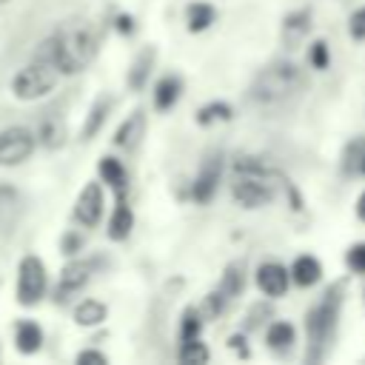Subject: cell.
<instances>
[{
	"instance_id": "4fadbf2b",
	"label": "cell",
	"mask_w": 365,
	"mask_h": 365,
	"mask_svg": "<svg viewBox=\"0 0 365 365\" xmlns=\"http://www.w3.org/2000/svg\"><path fill=\"white\" fill-rule=\"evenodd\" d=\"M88 262H71L63 268V277H60V294H71V291H80L88 279Z\"/></svg>"
},
{
	"instance_id": "f546056e",
	"label": "cell",
	"mask_w": 365,
	"mask_h": 365,
	"mask_svg": "<svg viewBox=\"0 0 365 365\" xmlns=\"http://www.w3.org/2000/svg\"><path fill=\"white\" fill-rule=\"evenodd\" d=\"M197 331H200V322H197V317L188 311V314H185V322H182V339H194Z\"/></svg>"
},
{
	"instance_id": "1f68e13d",
	"label": "cell",
	"mask_w": 365,
	"mask_h": 365,
	"mask_svg": "<svg viewBox=\"0 0 365 365\" xmlns=\"http://www.w3.org/2000/svg\"><path fill=\"white\" fill-rule=\"evenodd\" d=\"M356 217L359 220H365V191L359 194V200H356Z\"/></svg>"
},
{
	"instance_id": "7402d4cb",
	"label": "cell",
	"mask_w": 365,
	"mask_h": 365,
	"mask_svg": "<svg viewBox=\"0 0 365 365\" xmlns=\"http://www.w3.org/2000/svg\"><path fill=\"white\" fill-rule=\"evenodd\" d=\"M211 20H214V9H211V6H205V3H194V6L188 9V29H191V31H202V29H208Z\"/></svg>"
},
{
	"instance_id": "d6a6232c",
	"label": "cell",
	"mask_w": 365,
	"mask_h": 365,
	"mask_svg": "<svg viewBox=\"0 0 365 365\" xmlns=\"http://www.w3.org/2000/svg\"><path fill=\"white\" fill-rule=\"evenodd\" d=\"M362 171H365V157H362Z\"/></svg>"
},
{
	"instance_id": "9c48e42d",
	"label": "cell",
	"mask_w": 365,
	"mask_h": 365,
	"mask_svg": "<svg viewBox=\"0 0 365 365\" xmlns=\"http://www.w3.org/2000/svg\"><path fill=\"white\" fill-rule=\"evenodd\" d=\"M288 277H291V271H285L279 262H265V265H259V271H257V285H259L268 297H279V294H285V288H288Z\"/></svg>"
},
{
	"instance_id": "cb8c5ba5",
	"label": "cell",
	"mask_w": 365,
	"mask_h": 365,
	"mask_svg": "<svg viewBox=\"0 0 365 365\" xmlns=\"http://www.w3.org/2000/svg\"><path fill=\"white\" fill-rule=\"evenodd\" d=\"M305 31H308V14H305V11L291 14V17L285 20V37H288L291 43H294V40H299Z\"/></svg>"
},
{
	"instance_id": "30bf717a",
	"label": "cell",
	"mask_w": 365,
	"mask_h": 365,
	"mask_svg": "<svg viewBox=\"0 0 365 365\" xmlns=\"http://www.w3.org/2000/svg\"><path fill=\"white\" fill-rule=\"evenodd\" d=\"M143 128H145V117H143V111H134L120 128H117V137H114V143L120 145V148H134L137 145V140L143 137Z\"/></svg>"
},
{
	"instance_id": "e0dca14e",
	"label": "cell",
	"mask_w": 365,
	"mask_h": 365,
	"mask_svg": "<svg viewBox=\"0 0 365 365\" xmlns=\"http://www.w3.org/2000/svg\"><path fill=\"white\" fill-rule=\"evenodd\" d=\"M177 97H180V80H177V77H163V80L157 83V88H154V103H157V108H171V106L177 103Z\"/></svg>"
},
{
	"instance_id": "8fae6325",
	"label": "cell",
	"mask_w": 365,
	"mask_h": 365,
	"mask_svg": "<svg viewBox=\"0 0 365 365\" xmlns=\"http://www.w3.org/2000/svg\"><path fill=\"white\" fill-rule=\"evenodd\" d=\"M291 277H294L297 285L308 288V285L319 282V277H322V265H319L317 257H297V262H294V268H291Z\"/></svg>"
},
{
	"instance_id": "5b68a950",
	"label": "cell",
	"mask_w": 365,
	"mask_h": 365,
	"mask_svg": "<svg viewBox=\"0 0 365 365\" xmlns=\"http://www.w3.org/2000/svg\"><path fill=\"white\" fill-rule=\"evenodd\" d=\"M37 137L23 128V125H11L0 131V165H20L31 157Z\"/></svg>"
},
{
	"instance_id": "52a82bcc",
	"label": "cell",
	"mask_w": 365,
	"mask_h": 365,
	"mask_svg": "<svg viewBox=\"0 0 365 365\" xmlns=\"http://www.w3.org/2000/svg\"><path fill=\"white\" fill-rule=\"evenodd\" d=\"M74 214H77V220H80L83 225H88V228L100 222V217H103V188H100V182H88V185L80 191L77 205H74Z\"/></svg>"
},
{
	"instance_id": "7a4b0ae2",
	"label": "cell",
	"mask_w": 365,
	"mask_h": 365,
	"mask_svg": "<svg viewBox=\"0 0 365 365\" xmlns=\"http://www.w3.org/2000/svg\"><path fill=\"white\" fill-rule=\"evenodd\" d=\"M299 88H302V71L294 63H274L265 71H259L257 80L251 83V100L257 106L274 108L294 100Z\"/></svg>"
},
{
	"instance_id": "484cf974",
	"label": "cell",
	"mask_w": 365,
	"mask_h": 365,
	"mask_svg": "<svg viewBox=\"0 0 365 365\" xmlns=\"http://www.w3.org/2000/svg\"><path fill=\"white\" fill-rule=\"evenodd\" d=\"M225 120L228 117V106L225 103H214V106H205L202 114H200V123H211V120Z\"/></svg>"
},
{
	"instance_id": "8992f818",
	"label": "cell",
	"mask_w": 365,
	"mask_h": 365,
	"mask_svg": "<svg viewBox=\"0 0 365 365\" xmlns=\"http://www.w3.org/2000/svg\"><path fill=\"white\" fill-rule=\"evenodd\" d=\"M274 197L271 185L262 180V171H242V177L234 182V200L245 208H259L268 205Z\"/></svg>"
},
{
	"instance_id": "7c38bea8",
	"label": "cell",
	"mask_w": 365,
	"mask_h": 365,
	"mask_svg": "<svg viewBox=\"0 0 365 365\" xmlns=\"http://www.w3.org/2000/svg\"><path fill=\"white\" fill-rule=\"evenodd\" d=\"M217 180H220V163H208L200 171L197 182H194V200L197 202H208L211 194H214V188H217Z\"/></svg>"
},
{
	"instance_id": "4316f807",
	"label": "cell",
	"mask_w": 365,
	"mask_h": 365,
	"mask_svg": "<svg viewBox=\"0 0 365 365\" xmlns=\"http://www.w3.org/2000/svg\"><path fill=\"white\" fill-rule=\"evenodd\" d=\"M351 37L354 40H365V6L351 14Z\"/></svg>"
},
{
	"instance_id": "f1b7e54d",
	"label": "cell",
	"mask_w": 365,
	"mask_h": 365,
	"mask_svg": "<svg viewBox=\"0 0 365 365\" xmlns=\"http://www.w3.org/2000/svg\"><path fill=\"white\" fill-rule=\"evenodd\" d=\"M311 63H314V68H325L328 66V48H325L322 40L311 46Z\"/></svg>"
},
{
	"instance_id": "83f0119b",
	"label": "cell",
	"mask_w": 365,
	"mask_h": 365,
	"mask_svg": "<svg viewBox=\"0 0 365 365\" xmlns=\"http://www.w3.org/2000/svg\"><path fill=\"white\" fill-rule=\"evenodd\" d=\"M348 265H351L354 271H362V274H365V242H359V245H354V248L348 251Z\"/></svg>"
},
{
	"instance_id": "2e32d148",
	"label": "cell",
	"mask_w": 365,
	"mask_h": 365,
	"mask_svg": "<svg viewBox=\"0 0 365 365\" xmlns=\"http://www.w3.org/2000/svg\"><path fill=\"white\" fill-rule=\"evenodd\" d=\"M131 225H134L131 208H128L125 202H117V208H114V214H111V222H108V234H111L114 240H123V237H128Z\"/></svg>"
},
{
	"instance_id": "603a6c76",
	"label": "cell",
	"mask_w": 365,
	"mask_h": 365,
	"mask_svg": "<svg viewBox=\"0 0 365 365\" xmlns=\"http://www.w3.org/2000/svg\"><path fill=\"white\" fill-rule=\"evenodd\" d=\"M108 100H97L94 103V108H91V117H88V123H86V128H83V137L88 140V137H94L97 134V128L103 125V120H106V111H108Z\"/></svg>"
},
{
	"instance_id": "d6986e66",
	"label": "cell",
	"mask_w": 365,
	"mask_h": 365,
	"mask_svg": "<svg viewBox=\"0 0 365 365\" xmlns=\"http://www.w3.org/2000/svg\"><path fill=\"white\" fill-rule=\"evenodd\" d=\"M265 339H268V345L277 348V351L291 348V342H294V325H288V322H274V325L268 328Z\"/></svg>"
},
{
	"instance_id": "d4e9b609",
	"label": "cell",
	"mask_w": 365,
	"mask_h": 365,
	"mask_svg": "<svg viewBox=\"0 0 365 365\" xmlns=\"http://www.w3.org/2000/svg\"><path fill=\"white\" fill-rule=\"evenodd\" d=\"M240 291H242V271H240V268H228L220 294L228 299V297H234V294H240Z\"/></svg>"
},
{
	"instance_id": "9a60e30c",
	"label": "cell",
	"mask_w": 365,
	"mask_h": 365,
	"mask_svg": "<svg viewBox=\"0 0 365 365\" xmlns=\"http://www.w3.org/2000/svg\"><path fill=\"white\" fill-rule=\"evenodd\" d=\"M106 305L103 302H97V299H83L77 308H74V319H77V325H100L103 319H106Z\"/></svg>"
},
{
	"instance_id": "ffe728a7",
	"label": "cell",
	"mask_w": 365,
	"mask_h": 365,
	"mask_svg": "<svg viewBox=\"0 0 365 365\" xmlns=\"http://www.w3.org/2000/svg\"><path fill=\"white\" fill-rule=\"evenodd\" d=\"M20 211V197L14 188L0 185V225H6L9 220H14V214Z\"/></svg>"
},
{
	"instance_id": "ba28073f",
	"label": "cell",
	"mask_w": 365,
	"mask_h": 365,
	"mask_svg": "<svg viewBox=\"0 0 365 365\" xmlns=\"http://www.w3.org/2000/svg\"><path fill=\"white\" fill-rule=\"evenodd\" d=\"M334 317H336V299H331V294L308 314V334L317 339V342H322L328 334H331V328H334Z\"/></svg>"
},
{
	"instance_id": "277c9868",
	"label": "cell",
	"mask_w": 365,
	"mask_h": 365,
	"mask_svg": "<svg viewBox=\"0 0 365 365\" xmlns=\"http://www.w3.org/2000/svg\"><path fill=\"white\" fill-rule=\"evenodd\" d=\"M46 265L37 257H23L20 271H17V302L20 305H34L46 294Z\"/></svg>"
},
{
	"instance_id": "5bb4252c",
	"label": "cell",
	"mask_w": 365,
	"mask_h": 365,
	"mask_svg": "<svg viewBox=\"0 0 365 365\" xmlns=\"http://www.w3.org/2000/svg\"><path fill=\"white\" fill-rule=\"evenodd\" d=\"M14 342H17V351H23V354H34L37 348H40V342H43V331H40V325H34V322H20L17 325V331H14Z\"/></svg>"
},
{
	"instance_id": "6da1fadb",
	"label": "cell",
	"mask_w": 365,
	"mask_h": 365,
	"mask_svg": "<svg viewBox=\"0 0 365 365\" xmlns=\"http://www.w3.org/2000/svg\"><path fill=\"white\" fill-rule=\"evenodd\" d=\"M97 54V34L86 23L63 26L54 37H48L37 57H48L60 74H77L83 71Z\"/></svg>"
},
{
	"instance_id": "44dd1931",
	"label": "cell",
	"mask_w": 365,
	"mask_h": 365,
	"mask_svg": "<svg viewBox=\"0 0 365 365\" xmlns=\"http://www.w3.org/2000/svg\"><path fill=\"white\" fill-rule=\"evenodd\" d=\"M180 359L188 362V365H202L208 362V348L194 336V339H185L182 348H180Z\"/></svg>"
},
{
	"instance_id": "3957f363",
	"label": "cell",
	"mask_w": 365,
	"mask_h": 365,
	"mask_svg": "<svg viewBox=\"0 0 365 365\" xmlns=\"http://www.w3.org/2000/svg\"><path fill=\"white\" fill-rule=\"evenodd\" d=\"M57 80H60V68L48 57H37V60H31L29 66H23L14 74L11 91H14L17 100H26V103L29 100H40L57 86Z\"/></svg>"
},
{
	"instance_id": "ac0fdd59",
	"label": "cell",
	"mask_w": 365,
	"mask_h": 365,
	"mask_svg": "<svg viewBox=\"0 0 365 365\" xmlns=\"http://www.w3.org/2000/svg\"><path fill=\"white\" fill-rule=\"evenodd\" d=\"M97 168H100L103 182H108V185H114V188H123V182H125V168L120 165V160H114V157H103Z\"/></svg>"
},
{
	"instance_id": "4dcf8cb0",
	"label": "cell",
	"mask_w": 365,
	"mask_h": 365,
	"mask_svg": "<svg viewBox=\"0 0 365 365\" xmlns=\"http://www.w3.org/2000/svg\"><path fill=\"white\" fill-rule=\"evenodd\" d=\"M77 362H97V365H106V356L97 354V351H83V354H77Z\"/></svg>"
}]
</instances>
